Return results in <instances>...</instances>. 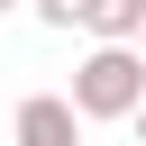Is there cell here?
<instances>
[{"instance_id": "5", "label": "cell", "mask_w": 146, "mask_h": 146, "mask_svg": "<svg viewBox=\"0 0 146 146\" xmlns=\"http://www.w3.org/2000/svg\"><path fill=\"white\" fill-rule=\"evenodd\" d=\"M128 128H137V146H146V110H137V119H128Z\"/></svg>"}, {"instance_id": "7", "label": "cell", "mask_w": 146, "mask_h": 146, "mask_svg": "<svg viewBox=\"0 0 146 146\" xmlns=\"http://www.w3.org/2000/svg\"><path fill=\"white\" fill-rule=\"evenodd\" d=\"M137 46H146V36H137Z\"/></svg>"}, {"instance_id": "4", "label": "cell", "mask_w": 146, "mask_h": 146, "mask_svg": "<svg viewBox=\"0 0 146 146\" xmlns=\"http://www.w3.org/2000/svg\"><path fill=\"white\" fill-rule=\"evenodd\" d=\"M27 9H36L46 27H82V9H91V0H27Z\"/></svg>"}, {"instance_id": "2", "label": "cell", "mask_w": 146, "mask_h": 146, "mask_svg": "<svg viewBox=\"0 0 146 146\" xmlns=\"http://www.w3.org/2000/svg\"><path fill=\"white\" fill-rule=\"evenodd\" d=\"M18 146H82L73 91H27V100H18Z\"/></svg>"}, {"instance_id": "1", "label": "cell", "mask_w": 146, "mask_h": 146, "mask_svg": "<svg viewBox=\"0 0 146 146\" xmlns=\"http://www.w3.org/2000/svg\"><path fill=\"white\" fill-rule=\"evenodd\" d=\"M73 110L82 119H137L146 110V46H91L73 64Z\"/></svg>"}, {"instance_id": "3", "label": "cell", "mask_w": 146, "mask_h": 146, "mask_svg": "<svg viewBox=\"0 0 146 146\" xmlns=\"http://www.w3.org/2000/svg\"><path fill=\"white\" fill-rule=\"evenodd\" d=\"M82 27H91L100 46H137V36H146V0H91Z\"/></svg>"}, {"instance_id": "6", "label": "cell", "mask_w": 146, "mask_h": 146, "mask_svg": "<svg viewBox=\"0 0 146 146\" xmlns=\"http://www.w3.org/2000/svg\"><path fill=\"white\" fill-rule=\"evenodd\" d=\"M0 9H27V0H0Z\"/></svg>"}]
</instances>
